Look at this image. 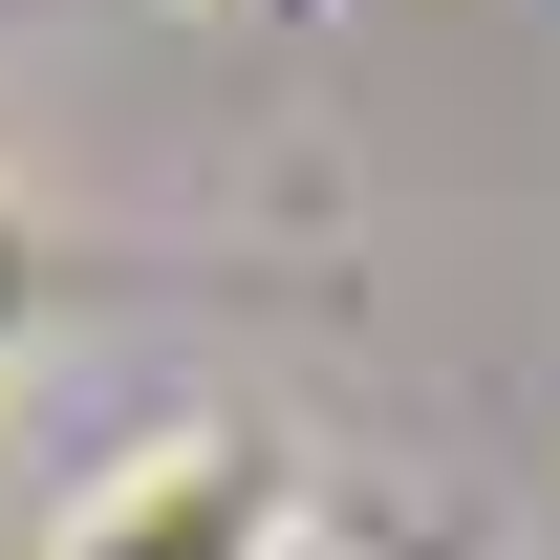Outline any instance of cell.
I'll use <instances>...</instances> for the list:
<instances>
[{
  "label": "cell",
  "mask_w": 560,
  "mask_h": 560,
  "mask_svg": "<svg viewBox=\"0 0 560 560\" xmlns=\"http://www.w3.org/2000/svg\"><path fill=\"white\" fill-rule=\"evenodd\" d=\"M280 453H237V431H173V453H130V475L66 517V560H280Z\"/></svg>",
  "instance_id": "cell-1"
}]
</instances>
